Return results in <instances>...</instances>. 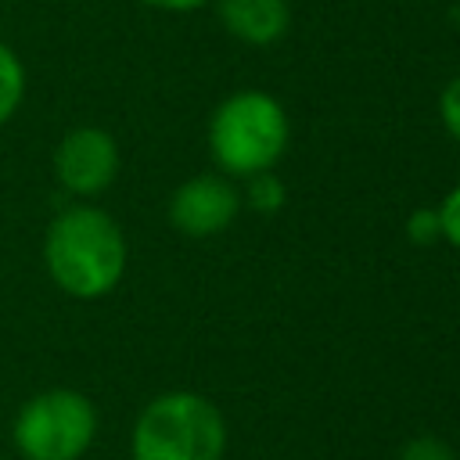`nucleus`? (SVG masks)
I'll use <instances>...</instances> for the list:
<instances>
[{
	"label": "nucleus",
	"instance_id": "f257e3e1",
	"mask_svg": "<svg viewBox=\"0 0 460 460\" xmlns=\"http://www.w3.org/2000/svg\"><path fill=\"white\" fill-rule=\"evenodd\" d=\"M126 234L97 205L61 208L43 234V266L50 280L83 302L104 298L126 273Z\"/></svg>",
	"mask_w": 460,
	"mask_h": 460
},
{
	"label": "nucleus",
	"instance_id": "f03ea898",
	"mask_svg": "<svg viewBox=\"0 0 460 460\" xmlns=\"http://www.w3.org/2000/svg\"><path fill=\"white\" fill-rule=\"evenodd\" d=\"M288 111L262 90H237L208 119V151L219 172L252 176L273 169L288 151Z\"/></svg>",
	"mask_w": 460,
	"mask_h": 460
},
{
	"label": "nucleus",
	"instance_id": "7ed1b4c3",
	"mask_svg": "<svg viewBox=\"0 0 460 460\" xmlns=\"http://www.w3.org/2000/svg\"><path fill=\"white\" fill-rule=\"evenodd\" d=\"M226 446L223 413L198 392L155 395L133 420V460H219Z\"/></svg>",
	"mask_w": 460,
	"mask_h": 460
},
{
	"label": "nucleus",
	"instance_id": "20e7f679",
	"mask_svg": "<svg viewBox=\"0 0 460 460\" xmlns=\"http://www.w3.org/2000/svg\"><path fill=\"white\" fill-rule=\"evenodd\" d=\"M93 438L97 406L75 388H43L11 420V442L22 460H79Z\"/></svg>",
	"mask_w": 460,
	"mask_h": 460
},
{
	"label": "nucleus",
	"instance_id": "39448f33",
	"mask_svg": "<svg viewBox=\"0 0 460 460\" xmlns=\"http://www.w3.org/2000/svg\"><path fill=\"white\" fill-rule=\"evenodd\" d=\"M54 176L75 198L108 190L119 176V144L101 126H75L54 151Z\"/></svg>",
	"mask_w": 460,
	"mask_h": 460
},
{
	"label": "nucleus",
	"instance_id": "423d86ee",
	"mask_svg": "<svg viewBox=\"0 0 460 460\" xmlns=\"http://www.w3.org/2000/svg\"><path fill=\"white\" fill-rule=\"evenodd\" d=\"M241 212V194L223 172H198L169 198V223L183 237H216Z\"/></svg>",
	"mask_w": 460,
	"mask_h": 460
},
{
	"label": "nucleus",
	"instance_id": "0eeeda50",
	"mask_svg": "<svg viewBox=\"0 0 460 460\" xmlns=\"http://www.w3.org/2000/svg\"><path fill=\"white\" fill-rule=\"evenodd\" d=\"M216 14L234 40L252 47L277 43L291 25L288 0H216Z\"/></svg>",
	"mask_w": 460,
	"mask_h": 460
},
{
	"label": "nucleus",
	"instance_id": "6e6552de",
	"mask_svg": "<svg viewBox=\"0 0 460 460\" xmlns=\"http://www.w3.org/2000/svg\"><path fill=\"white\" fill-rule=\"evenodd\" d=\"M25 97V68L22 58L0 40V126L14 119V111L22 108Z\"/></svg>",
	"mask_w": 460,
	"mask_h": 460
},
{
	"label": "nucleus",
	"instance_id": "1a4fd4ad",
	"mask_svg": "<svg viewBox=\"0 0 460 460\" xmlns=\"http://www.w3.org/2000/svg\"><path fill=\"white\" fill-rule=\"evenodd\" d=\"M241 201H244L252 212H259V216H273V212H280L284 201H288L284 180H280L273 169L252 172V176H244V198H241Z\"/></svg>",
	"mask_w": 460,
	"mask_h": 460
},
{
	"label": "nucleus",
	"instance_id": "9d476101",
	"mask_svg": "<svg viewBox=\"0 0 460 460\" xmlns=\"http://www.w3.org/2000/svg\"><path fill=\"white\" fill-rule=\"evenodd\" d=\"M406 237H410L413 244H435V241H442L438 208H431V205L413 208V212L406 216Z\"/></svg>",
	"mask_w": 460,
	"mask_h": 460
},
{
	"label": "nucleus",
	"instance_id": "9b49d317",
	"mask_svg": "<svg viewBox=\"0 0 460 460\" xmlns=\"http://www.w3.org/2000/svg\"><path fill=\"white\" fill-rule=\"evenodd\" d=\"M399 460H456V453L435 435H417L399 449Z\"/></svg>",
	"mask_w": 460,
	"mask_h": 460
},
{
	"label": "nucleus",
	"instance_id": "f8f14e48",
	"mask_svg": "<svg viewBox=\"0 0 460 460\" xmlns=\"http://www.w3.org/2000/svg\"><path fill=\"white\" fill-rule=\"evenodd\" d=\"M438 115H442L446 133L460 144V75H453V79L442 86V93H438Z\"/></svg>",
	"mask_w": 460,
	"mask_h": 460
},
{
	"label": "nucleus",
	"instance_id": "ddd939ff",
	"mask_svg": "<svg viewBox=\"0 0 460 460\" xmlns=\"http://www.w3.org/2000/svg\"><path fill=\"white\" fill-rule=\"evenodd\" d=\"M438 226H442V241H449L453 248H460V183L442 198V205H438Z\"/></svg>",
	"mask_w": 460,
	"mask_h": 460
},
{
	"label": "nucleus",
	"instance_id": "4468645a",
	"mask_svg": "<svg viewBox=\"0 0 460 460\" xmlns=\"http://www.w3.org/2000/svg\"><path fill=\"white\" fill-rule=\"evenodd\" d=\"M144 7H155V11H169V14H187V11H198L205 7L208 0H140Z\"/></svg>",
	"mask_w": 460,
	"mask_h": 460
},
{
	"label": "nucleus",
	"instance_id": "2eb2a0df",
	"mask_svg": "<svg viewBox=\"0 0 460 460\" xmlns=\"http://www.w3.org/2000/svg\"><path fill=\"white\" fill-rule=\"evenodd\" d=\"M456 32H460V7H456Z\"/></svg>",
	"mask_w": 460,
	"mask_h": 460
},
{
	"label": "nucleus",
	"instance_id": "dca6fc26",
	"mask_svg": "<svg viewBox=\"0 0 460 460\" xmlns=\"http://www.w3.org/2000/svg\"><path fill=\"white\" fill-rule=\"evenodd\" d=\"M0 460H4V456H0Z\"/></svg>",
	"mask_w": 460,
	"mask_h": 460
}]
</instances>
